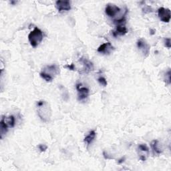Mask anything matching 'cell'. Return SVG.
<instances>
[{
	"label": "cell",
	"mask_w": 171,
	"mask_h": 171,
	"mask_svg": "<svg viewBox=\"0 0 171 171\" xmlns=\"http://www.w3.org/2000/svg\"><path fill=\"white\" fill-rule=\"evenodd\" d=\"M96 137V132L95 130L90 131L89 134L86 136L84 138V142L87 144V145H90L93 142Z\"/></svg>",
	"instance_id": "cell-12"
},
{
	"label": "cell",
	"mask_w": 171,
	"mask_h": 171,
	"mask_svg": "<svg viewBox=\"0 0 171 171\" xmlns=\"http://www.w3.org/2000/svg\"><path fill=\"white\" fill-rule=\"evenodd\" d=\"M137 47L141 50L145 56H148L150 52V45L143 39H140L137 42Z\"/></svg>",
	"instance_id": "cell-8"
},
{
	"label": "cell",
	"mask_w": 171,
	"mask_h": 171,
	"mask_svg": "<svg viewBox=\"0 0 171 171\" xmlns=\"http://www.w3.org/2000/svg\"><path fill=\"white\" fill-rule=\"evenodd\" d=\"M138 149L139 150L142 151V152H144L146 153L149 152V149L146 144H140L138 146Z\"/></svg>",
	"instance_id": "cell-16"
},
{
	"label": "cell",
	"mask_w": 171,
	"mask_h": 171,
	"mask_svg": "<svg viewBox=\"0 0 171 171\" xmlns=\"http://www.w3.org/2000/svg\"><path fill=\"white\" fill-rule=\"evenodd\" d=\"M98 81L100 84L102 86H107V81L105 79L104 77H100V78L98 79Z\"/></svg>",
	"instance_id": "cell-17"
},
{
	"label": "cell",
	"mask_w": 171,
	"mask_h": 171,
	"mask_svg": "<svg viewBox=\"0 0 171 171\" xmlns=\"http://www.w3.org/2000/svg\"><path fill=\"white\" fill-rule=\"evenodd\" d=\"M38 148H39V149L40 150L41 152H44V151L46 150L48 147L46 145H45V144H39L38 146Z\"/></svg>",
	"instance_id": "cell-20"
},
{
	"label": "cell",
	"mask_w": 171,
	"mask_h": 171,
	"mask_svg": "<svg viewBox=\"0 0 171 171\" xmlns=\"http://www.w3.org/2000/svg\"><path fill=\"white\" fill-rule=\"evenodd\" d=\"M65 68H67L68 69H69L70 70H75V66H74V64H70V65H67Z\"/></svg>",
	"instance_id": "cell-21"
},
{
	"label": "cell",
	"mask_w": 171,
	"mask_h": 171,
	"mask_svg": "<svg viewBox=\"0 0 171 171\" xmlns=\"http://www.w3.org/2000/svg\"><path fill=\"white\" fill-rule=\"evenodd\" d=\"M165 82L167 84H170V70H169L165 74Z\"/></svg>",
	"instance_id": "cell-18"
},
{
	"label": "cell",
	"mask_w": 171,
	"mask_h": 171,
	"mask_svg": "<svg viewBox=\"0 0 171 171\" xmlns=\"http://www.w3.org/2000/svg\"><path fill=\"white\" fill-rule=\"evenodd\" d=\"M124 161V158H121V159H120V161H118V163H119V164H121V163H122V162H123Z\"/></svg>",
	"instance_id": "cell-22"
},
{
	"label": "cell",
	"mask_w": 171,
	"mask_h": 171,
	"mask_svg": "<svg viewBox=\"0 0 171 171\" xmlns=\"http://www.w3.org/2000/svg\"><path fill=\"white\" fill-rule=\"evenodd\" d=\"M158 16L162 22L169 23L171 18L170 10L168 8L160 7L158 10Z\"/></svg>",
	"instance_id": "cell-4"
},
{
	"label": "cell",
	"mask_w": 171,
	"mask_h": 171,
	"mask_svg": "<svg viewBox=\"0 0 171 171\" xmlns=\"http://www.w3.org/2000/svg\"><path fill=\"white\" fill-rule=\"evenodd\" d=\"M43 38H44V34L42 31L37 27L34 28V30L28 35V39L31 45L33 48L37 47L40 44L43 40Z\"/></svg>",
	"instance_id": "cell-3"
},
{
	"label": "cell",
	"mask_w": 171,
	"mask_h": 171,
	"mask_svg": "<svg viewBox=\"0 0 171 171\" xmlns=\"http://www.w3.org/2000/svg\"><path fill=\"white\" fill-rule=\"evenodd\" d=\"M8 125L6 124V122L4 121V120L1 118V122H0V128H1V138L3 137V135L6 133L8 130Z\"/></svg>",
	"instance_id": "cell-14"
},
{
	"label": "cell",
	"mask_w": 171,
	"mask_h": 171,
	"mask_svg": "<svg viewBox=\"0 0 171 171\" xmlns=\"http://www.w3.org/2000/svg\"><path fill=\"white\" fill-rule=\"evenodd\" d=\"M151 147H152L153 152L155 155H160L162 153V150L158 148V141H153L151 142Z\"/></svg>",
	"instance_id": "cell-13"
},
{
	"label": "cell",
	"mask_w": 171,
	"mask_h": 171,
	"mask_svg": "<svg viewBox=\"0 0 171 171\" xmlns=\"http://www.w3.org/2000/svg\"><path fill=\"white\" fill-rule=\"evenodd\" d=\"M59 73V68L56 64L47 65L39 74L41 78L45 80L46 82H52L54 77Z\"/></svg>",
	"instance_id": "cell-2"
},
{
	"label": "cell",
	"mask_w": 171,
	"mask_h": 171,
	"mask_svg": "<svg viewBox=\"0 0 171 171\" xmlns=\"http://www.w3.org/2000/svg\"><path fill=\"white\" fill-rule=\"evenodd\" d=\"M37 110L39 118L45 122L50 121L52 116V110L50 104L47 102L40 100L37 102Z\"/></svg>",
	"instance_id": "cell-1"
},
{
	"label": "cell",
	"mask_w": 171,
	"mask_h": 171,
	"mask_svg": "<svg viewBox=\"0 0 171 171\" xmlns=\"http://www.w3.org/2000/svg\"><path fill=\"white\" fill-rule=\"evenodd\" d=\"M164 45L165 46L168 48H170L171 46V44H170V38H166L164 39Z\"/></svg>",
	"instance_id": "cell-19"
},
{
	"label": "cell",
	"mask_w": 171,
	"mask_h": 171,
	"mask_svg": "<svg viewBox=\"0 0 171 171\" xmlns=\"http://www.w3.org/2000/svg\"><path fill=\"white\" fill-rule=\"evenodd\" d=\"M114 50V47L110 42L108 43H104V44H102L100 46L97 51L100 53H103V54H110L111 51Z\"/></svg>",
	"instance_id": "cell-9"
},
{
	"label": "cell",
	"mask_w": 171,
	"mask_h": 171,
	"mask_svg": "<svg viewBox=\"0 0 171 171\" xmlns=\"http://www.w3.org/2000/svg\"><path fill=\"white\" fill-rule=\"evenodd\" d=\"M80 61L82 63L84 64V70H85L86 72H88L91 70H93L94 65H93V64L92 63V62H90L89 60H88V59H86L83 58H80Z\"/></svg>",
	"instance_id": "cell-11"
},
{
	"label": "cell",
	"mask_w": 171,
	"mask_h": 171,
	"mask_svg": "<svg viewBox=\"0 0 171 171\" xmlns=\"http://www.w3.org/2000/svg\"><path fill=\"white\" fill-rule=\"evenodd\" d=\"M128 32V30L125 27V25L122 24L118 25L116 27V29L115 31L113 32V36L114 37H116L118 36H124Z\"/></svg>",
	"instance_id": "cell-10"
},
{
	"label": "cell",
	"mask_w": 171,
	"mask_h": 171,
	"mask_svg": "<svg viewBox=\"0 0 171 171\" xmlns=\"http://www.w3.org/2000/svg\"><path fill=\"white\" fill-rule=\"evenodd\" d=\"M76 89L78 91V98L79 100H83L86 98L89 94L88 88L81 86V84H76Z\"/></svg>",
	"instance_id": "cell-5"
},
{
	"label": "cell",
	"mask_w": 171,
	"mask_h": 171,
	"mask_svg": "<svg viewBox=\"0 0 171 171\" xmlns=\"http://www.w3.org/2000/svg\"><path fill=\"white\" fill-rule=\"evenodd\" d=\"M4 121L6 122L9 128H13L15 126V118L13 116H10L9 117H2Z\"/></svg>",
	"instance_id": "cell-15"
},
{
	"label": "cell",
	"mask_w": 171,
	"mask_h": 171,
	"mask_svg": "<svg viewBox=\"0 0 171 171\" xmlns=\"http://www.w3.org/2000/svg\"><path fill=\"white\" fill-rule=\"evenodd\" d=\"M120 9L114 5L108 4L106 5V8H105V13L110 18L114 17L116 14L120 12Z\"/></svg>",
	"instance_id": "cell-6"
},
{
	"label": "cell",
	"mask_w": 171,
	"mask_h": 171,
	"mask_svg": "<svg viewBox=\"0 0 171 171\" xmlns=\"http://www.w3.org/2000/svg\"><path fill=\"white\" fill-rule=\"evenodd\" d=\"M56 6L59 12L71 10V5L69 1H59V0L56 2Z\"/></svg>",
	"instance_id": "cell-7"
}]
</instances>
